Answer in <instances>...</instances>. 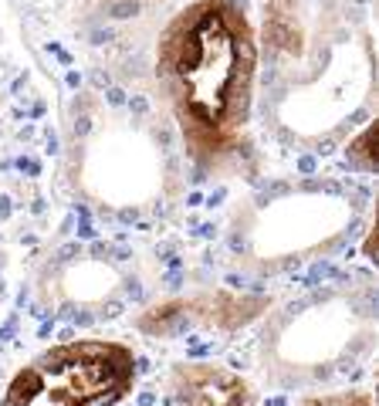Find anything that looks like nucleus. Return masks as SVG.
Returning <instances> with one entry per match:
<instances>
[{
	"mask_svg": "<svg viewBox=\"0 0 379 406\" xmlns=\"http://www.w3.org/2000/svg\"><path fill=\"white\" fill-rule=\"evenodd\" d=\"M257 37L244 0H193L163 27L156 78L190 159L213 173L237 156L251 119Z\"/></svg>",
	"mask_w": 379,
	"mask_h": 406,
	"instance_id": "1",
	"label": "nucleus"
},
{
	"mask_svg": "<svg viewBox=\"0 0 379 406\" xmlns=\"http://www.w3.org/2000/svg\"><path fill=\"white\" fill-rule=\"evenodd\" d=\"M176 406H254L251 386L213 362H183L169 376Z\"/></svg>",
	"mask_w": 379,
	"mask_h": 406,
	"instance_id": "2",
	"label": "nucleus"
},
{
	"mask_svg": "<svg viewBox=\"0 0 379 406\" xmlns=\"http://www.w3.org/2000/svg\"><path fill=\"white\" fill-rule=\"evenodd\" d=\"M372 146H376V125H366L362 135H359L346 153L349 166L359 169V173H372V169H376V153H372Z\"/></svg>",
	"mask_w": 379,
	"mask_h": 406,
	"instance_id": "3",
	"label": "nucleus"
},
{
	"mask_svg": "<svg viewBox=\"0 0 379 406\" xmlns=\"http://www.w3.org/2000/svg\"><path fill=\"white\" fill-rule=\"evenodd\" d=\"M298 406H376L372 393H322V396H305Z\"/></svg>",
	"mask_w": 379,
	"mask_h": 406,
	"instance_id": "4",
	"label": "nucleus"
}]
</instances>
